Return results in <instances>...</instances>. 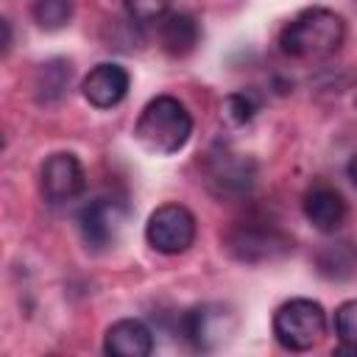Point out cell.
I'll return each mask as SVG.
<instances>
[{
    "label": "cell",
    "instance_id": "4fadbf2b",
    "mask_svg": "<svg viewBox=\"0 0 357 357\" xmlns=\"http://www.w3.org/2000/svg\"><path fill=\"white\" fill-rule=\"evenodd\" d=\"M201 39V28H198V20L190 17V14H167L162 20V28H159V42H162V50L170 53V56H187L195 50Z\"/></svg>",
    "mask_w": 357,
    "mask_h": 357
},
{
    "label": "cell",
    "instance_id": "8fae6325",
    "mask_svg": "<svg viewBox=\"0 0 357 357\" xmlns=\"http://www.w3.org/2000/svg\"><path fill=\"white\" fill-rule=\"evenodd\" d=\"M301 209H304V218L310 220V226L318 229L321 234H335L346 223V212H349L343 195L329 184H312L304 192Z\"/></svg>",
    "mask_w": 357,
    "mask_h": 357
},
{
    "label": "cell",
    "instance_id": "ac0fdd59",
    "mask_svg": "<svg viewBox=\"0 0 357 357\" xmlns=\"http://www.w3.org/2000/svg\"><path fill=\"white\" fill-rule=\"evenodd\" d=\"M167 6H170V0H123V8L128 14V20L137 22V25L165 20Z\"/></svg>",
    "mask_w": 357,
    "mask_h": 357
},
{
    "label": "cell",
    "instance_id": "9a60e30c",
    "mask_svg": "<svg viewBox=\"0 0 357 357\" xmlns=\"http://www.w3.org/2000/svg\"><path fill=\"white\" fill-rule=\"evenodd\" d=\"M70 61L67 59H50L45 64H39L36 75H33V92L39 103H59L70 86Z\"/></svg>",
    "mask_w": 357,
    "mask_h": 357
},
{
    "label": "cell",
    "instance_id": "3957f363",
    "mask_svg": "<svg viewBox=\"0 0 357 357\" xmlns=\"http://www.w3.org/2000/svg\"><path fill=\"white\" fill-rule=\"evenodd\" d=\"M326 335V310L312 298H290L273 312V337L287 351H307Z\"/></svg>",
    "mask_w": 357,
    "mask_h": 357
},
{
    "label": "cell",
    "instance_id": "7c38bea8",
    "mask_svg": "<svg viewBox=\"0 0 357 357\" xmlns=\"http://www.w3.org/2000/svg\"><path fill=\"white\" fill-rule=\"evenodd\" d=\"M103 351L112 357H148L153 351V332L137 318L114 321L106 329Z\"/></svg>",
    "mask_w": 357,
    "mask_h": 357
},
{
    "label": "cell",
    "instance_id": "44dd1931",
    "mask_svg": "<svg viewBox=\"0 0 357 357\" xmlns=\"http://www.w3.org/2000/svg\"><path fill=\"white\" fill-rule=\"evenodd\" d=\"M354 106H357V86H354Z\"/></svg>",
    "mask_w": 357,
    "mask_h": 357
},
{
    "label": "cell",
    "instance_id": "d6986e66",
    "mask_svg": "<svg viewBox=\"0 0 357 357\" xmlns=\"http://www.w3.org/2000/svg\"><path fill=\"white\" fill-rule=\"evenodd\" d=\"M335 335H337V343L357 346V298L343 301L335 310Z\"/></svg>",
    "mask_w": 357,
    "mask_h": 357
},
{
    "label": "cell",
    "instance_id": "2e32d148",
    "mask_svg": "<svg viewBox=\"0 0 357 357\" xmlns=\"http://www.w3.org/2000/svg\"><path fill=\"white\" fill-rule=\"evenodd\" d=\"M31 14L42 31H61L73 20V0H36Z\"/></svg>",
    "mask_w": 357,
    "mask_h": 357
},
{
    "label": "cell",
    "instance_id": "9c48e42d",
    "mask_svg": "<svg viewBox=\"0 0 357 357\" xmlns=\"http://www.w3.org/2000/svg\"><path fill=\"white\" fill-rule=\"evenodd\" d=\"M206 181L220 198L248 195L254 187V162L237 153H215L206 167Z\"/></svg>",
    "mask_w": 357,
    "mask_h": 357
},
{
    "label": "cell",
    "instance_id": "52a82bcc",
    "mask_svg": "<svg viewBox=\"0 0 357 357\" xmlns=\"http://www.w3.org/2000/svg\"><path fill=\"white\" fill-rule=\"evenodd\" d=\"M181 335L204 351H212L218 346H223L234 329H237V315L223 307V304H204V307H192L181 315Z\"/></svg>",
    "mask_w": 357,
    "mask_h": 357
},
{
    "label": "cell",
    "instance_id": "8992f818",
    "mask_svg": "<svg viewBox=\"0 0 357 357\" xmlns=\"http://www.w3.org/2000/svg\"><path fill=\"white\" fill-rule=\"evenodd\" d=\"M126 220H128V206L123 201L98 198L78 212V231H81V240L86 243V248L106 251L120 240Z\"/></svg>",
    "mask_w": 357,
    "mask_h": 357
},
{
    "label": "cell",
    "instance_id": "5bb4252c",
    "mask_svg": "<svg viewBox=\"0 0 357 357\" xmlns=\"http://www.w3.org/2000/svg\"><path fill=\"white\" fill-rule=\"evenodd\" d=\"M315 271L329 282H346L357 276V245L349 240H337L324 245L315 254Z\"/></svg>",
    "mask_w": 357,
    "mask_h": 357
},
{
    "label": "cell",
    "instance_id": "277c9868",
    "mask_svg": "<svg viewBox=\"0 0 357 357\" xmlns=\"http://www.w3.org/2000/svg\"><path fill=\"white\" fill-rule=\"evenodd\" d=\"M223 245L234 259L245 265L273 262L293 251V240L284 231H279L276 226H262V223H240L229 229L223 237Z\"/></svg>",
    "mask_w": 357,
    "mask_h": 357
},
{
    "label": "cell",
    "instance_id": "e0dca14e",
    "mask_svg": "<svg viewBox=\"0 0 357 357\" xmlns=\"http://www.w3.org/2000/svg\"><path fill=\"white\" fill-rule=\"evenodd\" d=\"M259 109V100L254 95V89H243V92H231L226 95L223 106H220V117L229 126H245Z\"/></svg>",
    "mask_w": 357,
    "mask_h": 357
},
{
    "label": "cell",
    "instance_id": "ba28073f",
    "mask_svg": "<svg viewBox=\"0 0 357 357\" xmlns=\"http://www.w3.org/2000/svg\"><path fill=\"white\" fill-rule=\"evenodd\" d=\"M84 187H86V173L75 153L59 151L45 159V165L39 170V190L47 204L73 201L84 192Z\"/></svg>",
    "mask_w": 357,
    "mask_h": 357
},
{
    "label": "cell",
    "instance_id": "6da1fadb",
    "mask_svg": "<svg viewBox=\"0 0 357 357\" xmlns=\"http://www.w3.org/2000/svg\"><path fill=\"white\" fill-rule=\"evenodd\" d=\"M343 39H346V20L332 8L312 6L296 14L282 28L279 47L290 59L318 61V59H329L332 53H337Z\"/></svg>",
    "mask_w": 357,
    "mask_h": 357
},
{
    "label": "cell",
    "instance_id": "30bf717a",
    "mask_svg": "<svg viewBox=\"0 0 357 357\" xmlns=\"http://www.w3.org/2000/svg\"><path fill=\"white\" fill-rule=\"evenodd\" d=\"M128 84H131V78H128L126 67H120L114 61H103V64H98L86 73V78L81 84V92H84L89 106L112 109L128 95Z\"/></svg>",
    "mask_w": 357,
    "mask_h": 357
},
{
    "label": "cell",
    "instance_id": "ffe728a7",
    "mask_svg": "<svg viewBox=\"0 0 357 357\" xmlns=\"http://www.w3.org/2000/svg\"><path fill=\"white\" fill-rule=\"evenodd\" d=\"M346 173H349V178H351V184L357 187V151L351 153V159H349V165H346Z\"/></svg>",
    "mask_w": 357,
    "mask_h": 357
},
{
    "label": "cell",
    "instance_id": "7a4b0ae2",
    "mask_svg": "<svg viewBox=\"0 0 357 357\" xmlns=\"http://www.w3.org/2000/svg\"><path fill=\"white\" fill-rule=\"evenodd\" d=\"M192 137V114L173 95H156L137 117L134 139L151 156H173Z\"/></svg>",
    "mask_w": 357,
    "mask_h": 357
},
{
    "label": "cell",
    "instance_id": "5b68a950",
    "mask_svg": "<svg viewBox=\"0 0 357 357\" xmlns=\"http://www.w3.org/2000/svg\"><path fill=\"white\" fill-rule=\"evenodd\" d=\"M195 215L184 204H162L145 223V240L159 254H184L195 243Z\"/></svg>",
    "mask_w": 357,
    "mask_h": 357
}]
</instances>
